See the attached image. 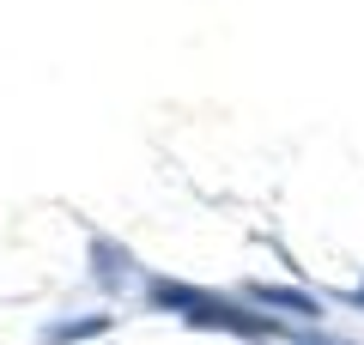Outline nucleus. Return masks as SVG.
I'll list each match as a JSON object with an SVG mask.
<instances>
[{"instance_id": "2", "label": "nucleus", "mask_w": 364, "mask_h": 345, "mask_svg": "<svg viewBox=\"0 0 364 345\" xmlns=\"http://www.w3.org/2000/svg\"><path fill=\"white\" fill-rule=\"evenodd\" d=\"M255 297H261V303H273V309H298V315H316V303H310V297L279 291V285H255Z\"/></svg>"}, {"instance_id": "3", "label": "nucleus", "mask_w": 364, "mask_h": 345, "mask_svg": "<svg viewBox=\"0 0 364 345\" xmlns=\"http://www.w3.org/2000/svg\"><path fill=\"white\" fill-rule=\"evenodd\" d=\"M310 345H352V339H310Z\"/></svg>"}, {"instance_id": "1", "label": "nucleus", "mask_w": 364, "mask_h": 345, "mask_svg": "<svg viewBox=\"0 0 364 345\" xmlns=\"http://www.w3.org/2000/svg\"><path fill=\"white\" fill-rule=\"evenodd\" d=\"M182 315L195 321V327H219V333H243V339H261V333H273V321H267V315H255V309H243V303H219V297H207V291H200L195 303L182 309Z\"/></svg>"}, {"instance_id": "4", "label": "nucleus", "mask_w": 364, "mask_h": 345, "mask_svg": "<svg viewBox=\"0 0 364 345\" xmlns=\"http://www.w3.org/2000/svg\"><path fill=\"white\" fill-rule=\"evenodd\" d=\"M352 303H358V309H364V285H358V297H352Z\"/></svg>"}]
</instances>
